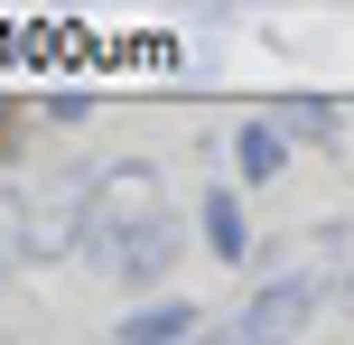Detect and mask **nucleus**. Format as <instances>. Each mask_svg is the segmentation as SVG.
I'll return each instance as SVG.
<instances>
[{
  "instance_id": "nucleus-6",
  "label": "nucleus",
  "mask_w": 354,
  "mask_h": 345,
  "mask_svg": "<svg viewBox=\"0 0 354 345\" xmlns=\"http://www.w3.org/2000/svg\"><path fill=\"white\" fill-rule=\"evenodd\" d=\"M289 131L299 140H336V103L326 93H289Z\"/></svg>"
},
{
  "instance_id": "nucleus-4",
  "label": "nucleus",
  "mask_w": 354,
  "mask_h": 345,
  "mask_svg": "<svg viewBox=\"0 0 354 345\" xmlns=\"http://www.w3.org/2000/svg\"><path fill=\"white\" fill-rule=\"evenodd\" d=\"M187 327H196V308H187V299H159V308L122 317V345H168V336H187Z\"/></svg>"
},
{
  "instance_id": "nucleus-3",
  "label": "nucleus",
  "mask_w": 354,
  "mask_h": 345,
  "mask_svg": "<svg viewBox=\"0 0 354 345\" xmlns=\"http://www.w3.org/2000/svg\"><path fill=\"white\" fill-rule=\"evenodd\" d=\"M233 159H243V178H280V159H289V131L280 122H243V131H233Z\"/></svg>"
},
{
  "instance_id": "nucleus-1",
  "label": "nucleus",
  "mask_w": 354,
  "mask_h": 345,
  "mask_svg": "<svg viewBox=\"0 0 354 345\" xmlns=\"http://www.w3.org/2000/svg\"><path fill=\"white\" fill-rule=\"evenodd\" d=\"M84 261H103L112 280H131V290H149V280L177 261V215H131V224H84Z\"/></svg>"
},
{
  "instance_id": "nucleus-2",
  "label": "nucleus",
  "mask_w": 354,
  "mask_h": 345,
  "mask_svg": "<svg viewBox=\"0 0 354 345\" xmlns=\"http://www.w3.org/2000/svg\"><path fill=\"white\" fill-rule=\"evenodd\" d=\"M196 224H205V252L214 261H243L252 252V224H243V196H233V187H214V196L196 205Z\"/></svg>"
},
{
  "instance_id": "nucleus-5",
  "label": "nucleus",
  "mask_w": 354,
  "mask_h": 345,
  "mask_svg": "<svg viewBox=\"0 0 354 345\" xmlns=\"http://www.w3.org/2000/svg\"><path fill=\"white\" fill-rule=\"evenodd\" d=\"M28 196H10V187H0V280H10V271H28Z\"/></svg>"
}]
</instances>
